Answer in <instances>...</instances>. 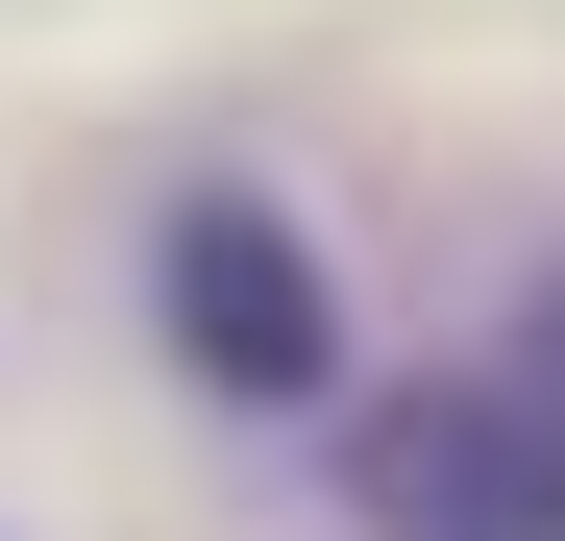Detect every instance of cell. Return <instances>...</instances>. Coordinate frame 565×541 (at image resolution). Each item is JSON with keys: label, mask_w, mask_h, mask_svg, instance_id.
Wrapping results in <instances>:
<instances>
[{"label": "cell", "mask_w": 565, "mask_h": 541, "mask_svg": "<svg viewBox=\"0 0 565 541\" xmlns=\"http://www.w3.org/2000/svg\"><path fill=\"white\" fill-rule=\"evenodd\" d=\"M369 517L394 541H565V418L541 394H394L369 418Z\"/></svg>", "instance_id": "6da1fadb"}, {"label": "cell", "mask_w": 565, "mask_h": 541, "mask_svg": "<svg viewBox=\"0 0 565 541\" xmlns=\"http://www.w3.org/2000/svg\"><path fill=\"white\" fill-rule=\"evenodd\" d=\"M541 344H565V296H541Z\"/></svg>", "instance_id": "3957f363"}, {"label": "cell", "mask_w": 565, "mask_h": 541, "mask_svg": "<svg viewBox=\"0 0 565 541\" xmlns=\"http://www.w3.org/2000/svg\"><path fill=\"white\" fill-rule=\"evenodd\" d=\"M172 344H198L222 394H320V246L270 198H198L172 222Z\"/></svg>", "instance_id": "7a4b0ae2"}]
</instances>
